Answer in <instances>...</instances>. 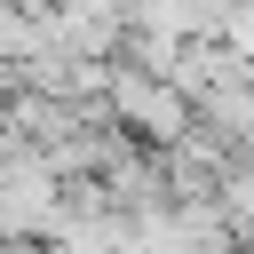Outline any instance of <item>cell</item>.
Returning a JSON list of instances; mask_svg holds the SVG:
<instances>
[{
	"label": "cell",
	"mask_w": 254,
	"mask_h": 254,
	"mask_svg": "<svg viewBox=\"0 0 254 254\" xmlns=\"http://www.w3.org/2000/svg\"><path fill=\"white\" fill-rule=\"evenodd\" d=\"M8 151H24V143H16V127H8V95H0V159H8Z\"/></svg>",
	"instance_id": "obj_2"
},
{
	"label": "cell",
	"mask_w": 254,
	"mask_h": 254,
	"mask_svg": "<svg viewBox=\"0 0 254 254\" xmlns=\"http://www.w3.org/2000/svg\"><path fill=\"white\" fill-rule=\"evenodd\" d=\"M95 111L127 135V143H143V151H167L175 135H190V95L167 79V71H143V64H103V87H95Z\"/></svg>",
	"instance_id": "obj_1"
},
{
	"label": "cell",
	"mask_w": 254,
	"mask_h": 254,
	"mask_svg": "<svg viewBox=\"0 0 254 254\" xmlns=\"http://www.w3.org/2000/svg\"><path fill=\"white\" fill-rule=\"evenodd\" d=\"M32 246H40V238H0V254H32Z\"/></svg>",
	"instance_id": "obj_3"
}]
</instances>
